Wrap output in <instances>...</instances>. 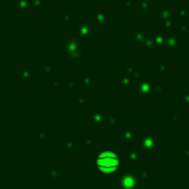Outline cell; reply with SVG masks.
Returning a JSON list of instances; mask_svg holds the SVG:
<instances>
[{
  "label": "cell",
  "instance_id": "obj_1",
  "mask_svg": "<svg viewBox=\"0 0 189 189\" xmlns=\"http://www.w3.org/2000/svg\"><path fill=\"white\" fill-rule=\"evenodd\" d=\"M96 167L100 172L111 174L115 172L119 167V158L111 151H103L96 158Z\"/></svg>",
  "mask_w": 189,
  "mask_h": 189
}]
</instances>
